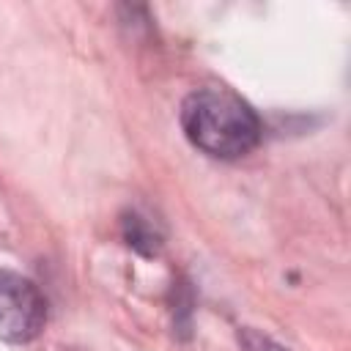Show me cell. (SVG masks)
I'll list each match as a JSON object with an SVG mask.
<instances>
[{
    "label": "cell",
    "instance_id": "obj_1",
    "mask_svg": "<svg viewBox=\"0 0 351 351\" xmlns=\"http://www.w3.org/2000/svg\"><path fill=\"white\" fill-rule=\"evenodd\" d=\"M181 126L195 148L217 159H239L261 140L255 110L228 88L189 93L181 104Z\"/></svg>",
    "mask_w": 351,
    "mask_h": 351
},
{
    "label": "cell",
    "instance_id": "obj_2",
    "mask_svg": "<svg viewBox=\"0 0 351 351\" xmlns=\"http://www.w3.org/2000/svg\"><path fill=\"white\" fill-rule=\"evenodd\" d=\"M47 321V302L33 280L0 269V337L8 343L33 340Z\"/></svg>",
    "mask_w": 351,
    "mask_h": 351
},
{
    "label": "cell",
    "instance_id": "obj_3",
    "mask_svg": "<svg viewBox=\"0 0 351 351\" xmlns=\"http://www.w3.org/2000/svg\"><path fill=\"white\" fill-rule=\"evenodd\" d=\"M126 239H129V244H134V247L148 244V252H154V247H156V241H159L156 233L148 230L140 217H129V219H126Z\"/></svg>",
    "mask_w": 351,
    "mask_h": 351
},
{
    "label": "cell",
    "instance_id": "obj_4",
    "mask_svg": "<svg viewBox=\"0 0 351 351\" xmlns=\"http://www.w3.org/2000/svg\"><path fill=\"white\" fill-rule=\"evenodd\" d=\"M239 343H241L244 351H285L280 343H274L271 337H266V335H261V332H255L250 326H244L239 332Z\"/></svg>",
    "mask_w": 351,
    "mask_h": 351
}]
</instances>
